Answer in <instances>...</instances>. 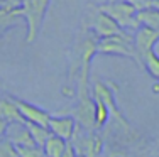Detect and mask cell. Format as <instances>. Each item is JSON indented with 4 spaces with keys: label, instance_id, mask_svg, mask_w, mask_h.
Returning <instances> with one entry per match:
<instances>
[{
    "label": "cell",
    "instance_id": "obj_1",
    "mask_svg": "<svg viewBox=\"0 0 159 157\" xmlns=\"http://www.w3.org/2000/svg\"><path fill=\"white\" fill-rule=\"evenodd\" d=\"M100 12L107 14L108 17L122 29L124 32L134 36V32L141 27L137 20V12L139 10L135 7H132L130 3H127L125 0H119V2H107V3H102V5L97 7Z\"/></svg>",
    "mask_w": 159,
    "mask_h": 157
},
{
    "label": "cell",
    "instance_id": "obj_2",
    "mask_svg": "<svg viewBox=\"0 0 159 157\" xmlns=\"http://www.w3.org/2000/svg\"><path fill=\"white\" fill-rule=\"evenodd\" d=\"M51 0H22L20 10L25 24H27V36H25V44H34L43 29L44 17L48 14Z\"/></svg>",
    "mask_w": 159,
    "mask_h": 157
},
{
    "label": "cell",
    "instance_id": "obj_3",
    "mask_svg": "<svg viewBox=\"0 0 159 157\" xmlns=\"http://www.w3.org/2000/svg\"><path fill=\"white\" fill-rule=\"evenodd\" d=\"M97 54H107V56H122V58L134 59L141 68H144L141 59L134 47V36L132 34H122L98 39L97 42Z\"/></svg>",
    "mask_w": 159,
    "mask_h": 157
},
{
    "label": "cell",
    "instance_id": "obj_4",
    "mask_svg": "<svg viewBox=\"0 0 159 157\" xmlns=\"http://www.w3.org/2000/svg\"><path fill=\"white\" fill-rule=\"evenodd\" d=\"M81 24L85 25V27L88 29L97 39H105V37L127 34V32H124L122 29H120L119 25L107 15V14L100 12L97 7L93 10H88V14H86L85 19H83Z\"/></svg>",
    "mask_w": 159,
    "mask_h": 157
},
{
    "label": "cell",
    "instance_id": "obj_5",
    "mask_svg": "<svg viewBox=\"0 0 159 157\" xmlns=\"http://www.w3.org/2000/svg\"><path fill=\"white\" fill-rule=\"evenodd\" d=\"M71 144H73L76 154L83 157H98L102 154V149H103V140L98 133L88 132L80 125H76Z\"/></svg>",
    "mask_w": 159,
    "mask_h": 157
},
{
    "label": "cell",
    "instance_id": "obj_6",
    "mask_svg": "<svg viewBox=\"0 0 159 157\" xmlns=\"http://www.w3.org/2000/svg\"><path fill=\"white\" fill-rule=\"evenodd\" d=\"M115 91H117V88L113 86V83H108V81L107 83H105V81H95L93 89H92V95H93V100H100L102 103L107 105V108L110 110V113L117 118V120L122 122L124 127H129L125 117H124L122 111L119 110V107H117Z\"/></svg>",
    "mask_w": 159,
    "mask_h": 157
},
{
    "label": "cell",
    "instance_id": "obj_7",
    "mask_svg": "<svg viewBox=\"0 0 159 157\" xmlns=\"http://www.w3.org/2000/svg\"><path fill=\"white\" fill-rule=\"evenodd\" d=\"M12 98L17 105L19 111H20L24 122L34 123V125H41V127H48L49 125V120H51L52 115L49 113L48 110L37 107V105H32L29 102H24V100H20V98H16V96H12Z\"/></svg>",
    "mask_w": 159,
    "mask_h": 157
},
{
    "label": "cell",
    "instance_id": "obj_8",
    "mask_svg": "<svg viewBox=\"0 0 159 157\" xmlns=\"http://www.w3.org/2000/svg\"><path fill=\"white\" fill-rule=\"evenodd\" d=\"M157 41H159V32H154L147 27H139L134 32V47L142 66H144L146 58L154 51V46L157 44Z\"/></svg>",
    "mask_w": 159,
    "mask_h": 157
},
{
    "label": "cell",
    "instance_id": "obj_9",
    "mask_svg": "<svg viewBox=\"0 0 159 157\" xmlns=\"http://www.w3.org/2000/svg\"><path fill=\"white\" fill-rule=\"evenodd\" d=\"M48 129L51 130L52 135L63 139L64 142H71L76 130V118L71 115H52Z\"/></svg>",
    "mask_w": 159,
    "mask_h": 157
},
{
    "label": "cell",
    "instance_id": "obj_10",
    "mask_svg": "<svg viewBox=\"0 0 159 157\" xmlns=\"http://www.w3.org/2000/svg\"><path fill=\"white\" fill-rule=\"evenodd\" d=\"M5 137L16 147H32V145H36L27 130V127H25V123H10L9 129H7Z\"/></svg>",
    "mask_w": 159,
    "mask_h": 157
},
{
    "label": "cell",
    "instance_id": "obj_11",
    "mask_svg": "<svg viewBox=\"0 0 159 157\" xmlns=\"http://www.w3.org/2000/svg\"><path fill=\"white\" fill-rule=\"evenodd\" d=\"M0 117L9 123V125L10 123H25L12 96L0 98Z\"/></svg>",
    "mask_w": 159,
    "mask_h": 157
},
{
    "label": "cell",
    "instance_id": "obj_12",
    "mask_svg": "<svg viewBox=\"0 0 159 157\" xmlns=\"http://www.w3.org/2000/svg\"><path fill=\"white\" fill-rule=\"evenodd\" d=\"M19 20H24L20 7L19 9H0V37L3 36V32H7V29L16 25Z\"/></svg>",
    "mask_w": 159,
    "mask_h": 157
},
{
    "label": "cell",
    "instance_id": "obj_13",
    "mask_svg": "<svg viewBox=\"0 0 159 157\" xmlns=\"http://www.w3.org/2000/svg\"><path fill=\"white\" fill-rule=\"evenodd\" d=\"M137 20L141 27H147L154 32H159V10L154 7H147L137 12Z\"/></svg>",
    "mask_w": 159,
    "mask_h": 157
},
{
    "label": "cell",
    "instance_id": "obj_14",
    "mask_svg": "<svg viewBox=\"0 0 159 157\" xmlns=\"http://www.w3.org/2000/svg\"><path fill=\"white\" fill-rule=\"evenodd\" d=\"M25 127H27L29 133H31L34 144H36L37 147H44V145H46V142H48V139L52 135L51 130H49L48 127L34 125V123H27V122H25Z\"/></svg>",
    "mask_w": 159,
    "mask_h": 157
},
{
    "label": "cell",
    "instance_id": "obj_15",
    "mask_svg": "<svg viewBox=\"0 0 159 157\" xmlns=\"http://www.w3.org/2000/svg\"><path fill=\"white\" fill-rule=\"evenodd\" d=\"M66 144L68 142H64L63 139H59V137H56V135H51L48 139L46 145L43 147V150H44V154H46V157H63Z\"/></svg>",
    "mask_w": 159,
    "mask_h": 157
},
{
    "label": "cell",
    "instance_id": "obj_16",
    "mask_svg": "<svg viewBox=\"0 0 159 157\" xmlns=\"http://www.w3.org/2000/svg\"><path fill=\"white\" fill-rule=\"evenodd\" d=\"M110 117H112V113L107 108V105L102 103L100 100H95V127L97 129L103 127L105 123L110 120Z\"/></svg>",
    "mask_w": 159,
    "mask_h": 157
},
{
    "label": "cell",
    "instance_id": "obj_17",
    "mask_svg": "<svg viewBox=\"0 0 159 157\" xmlns=\"http://www.w3.org/2000/svg\"><path fill=\"white\" fill-rule=\"evenodd\" d=\"M144 68H146V71L151 74V76L156 78V80L159 81V56L154 51L146 58V61H144Z\"/></svg>",
    "mask_w": 159,
    "mask_h": 157
},
{
    "label": "cell",
    "instance_id": "obj_18",
    "mask_svg": "<svg viewBox=\"0 0 159 157\" xmlns=\"http://www.w3.org/2000/svg\"><path fill=\"white\" fill-rule=\"evenodd\" d=\"M0 157H19L17 147L7 137L0 139Z\"/></svg>",
    "mask_w": 159,
    "mask_h": 157
},
{
    "label": "cell",
    "instance_id": "obj_19",
    "mask_svg": "<svg viewBox=\"0 0 159 157\" xmlns=\"http://www.w3.org/2000/svg\"><path fill=\"white\" fill-rule=\"evenodd\" d=\"M17 154L19 157H46L43 147H37V145H32V147H17Z\"/></svg>",
    "mask_w": 159,
    "mask_h": 157
},
{
    "label": "cell",
    "instance_id": "obj_20",
    "mask_svg": "<svg viewBox=\"0 0 159 157\" xmlns=\"http://www.w3.org/2000/svg\"><path fill=\"white\" fill-rule=\"evenodd\" d=\"M127 3H130L132 7H135L137 10H144L147 7H151V0H125Z\"/></svg>",
    "mask_w": 159,
    "mask_h": 157
},
{
    "label": "cell",
    "instance_id": "obj_21",
    "mask_svg": "<svg viewBox=\"0 0 159 157\" xmlns=\"http://www.w3.org/2000/svg\"><path fill=\"white\" fill-rule=\"evenodd\" d=\"M63 157H78V154H76V150H75V147H73L71 142L66 144V149H64V152H63Z\"/></svg>",
    "mask_w": 159,
    "mask_h": 157
},
{
    "label": "cell",
    "instance_id": "obj_22",
    "mask_svg": "<svg viewBox=\"0 0 159 157\" xmlns=\"http://www.w3.org/2000/svg\"><path fill=\"white\" fill-rule=\"evenodd\" d=\"M7 129H9V123H7L2 117H0V139H2V137H5Z\"/></svg>",
    "mask_w": 159,
    "mask_h": 157
},
{
    "label": "cell",
    "instance_id": "obj_23",
    "mask_svg": "<svg viewBox=\"0 0 159 157\" xmlns=\"http://www.w3.org/2000/svg\"><path fill=\"white\" fill-rule=\"evenodd\" d=\"M108 157H124L122 154H117V152H110V154H108Z\"/></svg>",
    "mask_w": 159,
    "mask_h": 157
},
{
    "label": "cell",
    "instance_id": "obj_24",
    "mask_svg": "<svg viewBox=\"0 0 159 157\" xmlns=\"http://www.w3.org/2000/svg\"><path fill=\"white\" fill-rule=\"evenodd\" d=\"M151 7H154V9L159 10V2H151Z\"/></svg>",
    "mask_w": 159,
    "mask_h": 157
},
{
    "label": "cell",
    "instance_id": "obj_25",
    "mask_svg": "<svg viewBox=\"0 0 159 157\" xmlns=\"http://www.w3.org/2000/svg\"><path fill=\"white\" fill-rule=\"evenodd\" d=\"M108 2H119V0H108Z\"/></svg>",
    "mask_w": 159,
    "mask_h": 157
},
{
    "label": "cell",
    "instance_id": "obj_26",
    "mask_svg": "<svg viewBox=\"0 0 159 157\" xmlns=\"http://www.w3.org/2000/svg\"><path fill=\"white\" fill-rule=\"evenodd\" d=\"M151 2H159V0H151Z\"/></svg>",
    "mask_w": 159,
    "mask_h": 157
},
{
    "label": "cell",
    "instance_id": "obj_27",
    "mask_svg": "<svg viewBox=\"0 0 159 157\" xmlns=\"http://www.w3.org/2000/svg\"><path fill=\"white\" fill-rule=\"evenodd\" d=\"M78 157H83V155H78Z\"/></svg>",
    "mask_w": 159,
    "mask_h": 157
},
{
    "label": "cell",
    "instance_id": "obj_28",
    "mask_svg": "<svg viewBox=\"0 0 159 157\" xmlns=\"http://www.w3.org/2000/svg\"><path fill=\"white\" fill-rule=\"evenodd\" d=\"M20 2H22V0H20Z\"/></svg>",
    "mask_w": 159,
    "mask_h": 157
}]
</instances>
